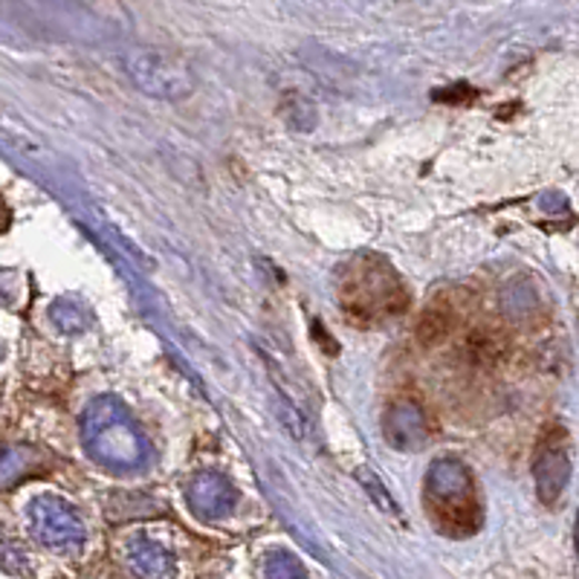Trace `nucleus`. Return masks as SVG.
Listing matches in <instances>:
<instances>
[{
  "label": "nucleus",
  "instance_id": "1",
  "mask_svg": "<svg viewBox=\"0 0 579 579\" xmlns=\"http://www.w3.org/2000/svg\"><path fill=\"white\" fill-rule=\"evenodd\" d=\"M426 513L438 530L452 539H467L481 528L485 507L470 467L455 458H440L429 467L423 481Z\"/></svg>",
  "mask_w": 579,
  "mask_h": 579
},
{
  "label": "nucleus",
  "instance_id": "2",
  "mask_svg": "<svg viewBox=\"0 0 579 579\" xmlns=\"http://www.w3.org/2000/svg\"><path fill=\"white\" fill-rule=\"evenodd\" d=\"M339 301L351 319L362 325H377L395 319L409 305L403 281L382 258L366 256L353 261L339 284Z\"/></svg>",
  "mask_w": 579,
  "mask_h": 579
},
{
  "label": "nucleus",
  "instance_id": "3",
  "mask_svg": "<svg viewBox=\"0 0 579 579\" xmlns=\"http://www.w3.org/2000/svg\"><path fill=\"white\" fill-rule=\"evenodd\" d=\"M122 70L133 88L157 102H180V99H189L198 88L194 70L183 59L162 50L133 47V50L122 52Z\"/></svg>",
  "mask_w": 579,
  "mask_h": 579
},
{
  "label": "nucleus",
  "instance_id": "4",
  "mask_svg": "<svg viewBox=\"0 0 579 579\" xmlns=\"http://www.w3.org/2000/svg\"><path fill=\"white\" fill-rule=\"evenodd\" d=\"M571 481V449L562 426H548L533 455V485L542 505H557Z\"/></svg>",
  "mask_w": 579,
  "mask_h": 579
},
{
  "label": "nucleus",
  "instance_id": "5",
  "mask_svg": "<svg viewBox=\"0 0 579 579\" xmlns=\"http://www.w3.org/2000/svg\"><path fill=\"white\" fill-rule=\"evenodd\" d=\"M435 432H438V426H435L432 415L415 397H397L382 418V435L397 452H420L429 447Z\"/></svg>",
  "mask_w": 579,
  "mask_h": 579
},
{
  "label": "nucleus",
  "instance_id": "6",
  "mask_svg": "<svg viewBox=\"0 0 579 579\" xmlns=\"http://www.w3.org/2000/svg\"><path fill=\"white\" fill-rule=\"evenodd\" d=\"M30 519H32V530L36 536L41 539L44 545L50 548H73L84 539V525L81 519L76 516L73 507H67L64 501L59 499H38L30 510Z\"/></svg>",
  "mask_w": 579,
  "mask_h": 579
},
{
  "label": "nucleus",
  "instance_id": "7",
  "mask_svg": "<svg viewBox=\"0 0 579 579\" xmlns=\"http://www.w3.org/2000/svg\"><path fill=\"white\" fill-rule=\"evenodd\" d=\"M189 501L200 516H223L236 505V490L218 472H203L189 485Z\"/></svg>",
  "mask_w": 579,
  "mask_h": 579
},
{
  "label": "nucleus",
  "instance_id": "8",
  "mask_svg": "<svg viewBox=\"0 0 579 579\" xmlns=\"http://www.w3.org/2000/svg\"><path fill=\"white\" fill-rule=\"evenodd\" d=\"M146 548H148V553H142V548L133 550V565H137L142 573H151V577H169L171 559L166 557L157 545L146 542Z\"/></svg>",
  "mask_w": 579,
  "mask_h": 579
},
{
  "label": "nucleus",
  "instance_id": "9",
  "mask_svg": "<svg viewBox=\"0 0 579 579\" xmlns=\"http://www.w3.org/2000/svg\"><path fill=\"white\" fill-rule=\"evenodd\" d=\"M357 478H360L362 487H366L368 496L377 501V507H380V510H386L389 516H400V507H397L395 499H391L389 492H386V485H382L380 478H377L375 470H366V467H362V470L357 472Z\"/></svg>",
  "mask_w": 579,
  "mask_h": 579
},
{
  "label": "nucleus",
  "instance_id": "10",
  "mask_svg": "<svg viewBox=\"0 0 579 579\" xmlns=\"http://www.w3.org/2000/svg\"><path fill=\"white\" fill-rule=\"evenodd\" d=\"M279 418H281V423L287 426V429H290V435H293L296 440H305V438H310V420L305 418V411L299 409V406L293 403V400H281L279 403Z\"/></svg>",
  "mask_w": 579,
  "mask_h": 579
}]
</instances>
